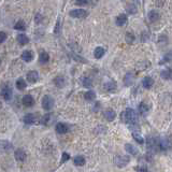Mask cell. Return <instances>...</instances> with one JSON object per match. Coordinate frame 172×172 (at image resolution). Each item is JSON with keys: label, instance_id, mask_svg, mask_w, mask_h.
<instances>
[{"label": "cell", "instance_id": "28", "mask_svg": "<svg viewBox=\"0 0 172 172\" xmlns=\"http://www.w3.org/2000/svg\"><path fill=\"white\" fill-rule=\"evenodd\" d=\"M65 83H66V81H65V78L64 76H57L56 79H55V84L58 86V87H64L65 86Z\"/></svg>", "mask_w": 172, "mask_h": 172}, {"label": "cell", "instance_id": "39", "mask_svg": "<svg viewBox=\"0 0 172 172\" xmlns=\"http://www.w3.org/2000/svg\"><path fill=\"white\" fill-rule=\"evenodd\" d=\"M75 4H76V6H87L88 3V1H86V0H81V1H75Z\"/></svg>", "mask_w": 172, "mask_h": 172}, {"label": "cell", "instance_id": "43", "mask_svg": "<svg viewBox=\"0 0 172 172\" xmlns=\"http://www.w3.org/2000/svg\"><path fill=\"white\" fill-rule=\"evenodd\" d=\"M0 64H1V59H0Z\"/></svg>", "mask_w": 172, "mask_h": 172}, {"label": "cell", "instance_id": "25", "mask_svg": "<svg viewBox=\"0 0 172 172\" xmlns=\"http://www.w3.org/2000/svg\"><path fill=\"white\" fill-rule=\"evenodd\" d=\"M126 10H127V12L130 13V14H135V13H137L138 8H137V6H136L135 3H130V4H127Z\"/></svg>", "mask_w": 172, "mask_h": 172}, {"label": "cell", "instance_id": "35", "mask_svg": "<svg viewBox=\"0 0 172 172\" xmlns=\"http://www.w3.org/2000/svg\"><path fill=\"white\" fill-rule=\"evenodd\" d=\"M50 118H51V114H46V115H44L43 117H42V121H41V123H42V124H44V125H47V124H49V122H50Z\"/></svg>", "mask_w": 172, "mask_h": 172}, {"label": "cell", "instance_id": "10", "mask_svg": "<svg viewBox=\"0 0 172 172\" xmlns=\"http://www.w3.org/2000/svg\"><path fill=\"white\" fill-rule=\"evenodd\" d=\"M39 79V73L37 71H29L27 73V81L30 83H36Z\"/></svg>", "mask_w": 172, "mask_h": 172}, {"label": "cell", "instance_id": "40", "mask_svg": "<svg viewBox=\"0 0 172 172\" xmlns=\"http://www.w3.org/2000/svg\"><path fill=\"white\" fill-rule=\"evenodd\" d=\"M59 26H60V21L58 19L56 24V29H55V34H58V32H59Z\"/></svg>", "mask_w": 172, "mask_h": 172}, {"label": "cell", "instance_id": "36", "mask_svg": "<svg viewBox=\"0 0 172 172\" xmlns=\"http://www.w3.org/2000/svg\"><path fill=\"white\" fill-rule=\"evenodd\" d=\"M170 58H171V54H170V53L167 54L166 56H165L163 58V60H161V61H160V65H163V63H169V61H170Z\"/></svg>", "mask_w": 172, "mask_h": 172}, {"label": "cell", "instance_id": "9", "mask_svg": "<svg viewBox=\"0 0 172 172\" xmlns=\"http://www.w3.org/2000/svg\"><path fill=\"white\" fill-rule=\"evenodd\" d=\"M23 104L25 106H32L34 104V99L32 98L31 95H25L24 97H23V100H22Z\"/></svg>", "mask_w": 172, "mask_h": 172}, {"label": "cell", "instance_id": "21", "mask_svg": "<svg viewBox=\"0 0 172 172\" xmlns=\"http://www.w3.org/2000/svg\"><path fill=\"white\" fill-rule=\"evenodd\" d=\"M17 41H19L22 45H24V44H27L29 42V38L24 34H19V36H17Z\"/></svg>", "mask_w": 172, "mask_h": 172}, {"label": "cell", "instance_id": "31", "mask_svg": "<svg viewBox=\"0 0 172 172\" xmlns=\"http://www.w3.org/2000/svg\"><path fill=\"white\" fill-rule=\"evenodd\" d=\"M125 40L127 43H132V42L136 40L135 34H132V32H127V34H126V37H125Z\"/></svg>", "mask_w": 172, "mask_h": 172}, {"label": "cell", "instance_id": "29", "mask_svg": "<svg viewBox=\"0 0 172 172\" xmlns=\"http://www.w3.org/2000/svg\"><path fill=\"white\" fill-rule=\"evenodd\" d=\"M14 28H15L16 30H21V31H24V30L26 29L25 23L23 22V21H19V22H17L15 24V25H14Z\"/></svg>", "mask_w": 172, "mask_h": 172}, {"label": "cell", "instance_id": "32", "mask_svg": "<svg viewBox=\"0 0 172 172\" xmlns=\"http://www.w3.org/2000/svg\"><path fill=\"white\" fill-rule=\"evenodd\" d=\"M132 137H133V139H135V140L137 141L139 144H143L144 143L143 138L141 137L140 133H138V132H132Z\"/></svg>", "mask_w": 172, "mask_h": 172}, {"label": "cell", "instance_id": "11", "mask_svg": "<svg viewBox=\"0 0 172 172\" xmlns=\"http://www.w3.org/2000/svg\"><path fill=\"white\" fill-rule=\"evenodd\" d=\"M14 157L17 161H24L26 159V153L23 150H16L15 153H14Z\"/></svg>", "mask_w": 172, "mask_h": 172}, {"label": "cell", "instance_id": "41", "mask_svg": "<svg viewBox=\"0 0 172 172\" xmlns=\"http://www.w3.org/2000/svg\"><path fill=\"white\" fill-rule=\"evenodd\" d=\"M36 23H38V24H39V23L41 22V19H42V16L40 15V14H37V16H36Z\"/></svg>", "mask_w": 172, "mask_h": 172}, {"label": "cell", "instance_id": "38", "mask_svg": "<svg viewBox=\"0 0 172 172\" xmlns=\"http://www.w3.org/2000/svg\"><path fill=\"white\" fill-rule=\"evenodd\" d=\"M6 40V34L3 31H0V43H2Z\"/></svg>", "mask_w": 172, "mask_h": 172}, {"label": "cell", "instance_id": "4", "mask_svg": "<svg viewBox=\"0 0 172 172\" xmlns=\"http://www.w3.org/2000/svg\"><path fill=\"white\" fill-rule=\"evenodd\" d=\"M70 16L74 17V19H83V17H86L87 16V11H85L84 9H75L70 11Z\"/></svg>", "mask_w": 172, "mask_h": 172}, {"label": "cell", "instance_id": "34", "mask_svg": "<svg viewBox=\"0 0 172 172\" xmlns=\"http://www.w3.org/2000/svg\"><path fill=\"white\" fill-rule=\"evenodd\" d=\"M91 80L89 78H85L84 80H83V85H84L85 87H91Z\"/></svg>", "mask_w": 172, "mask_h": 172}, {"label": "cell", "instance_id": "20", "mask_svg": "<svg viewBox=\"0 0 172 172\" xmlns=\"http://www.w3.org/2000/svg\"><path fill=\"white\" fill-rule=\"evenodd\" d=\"M34 122H36V116L31 113H28L24 116V123L26 124H34Z\"/></svg>", "mask_w": 172, "mask_h": 172}, {"label": "cell", "instance_id": "23", "mask_svg": "<svg viewBox=\"0 0 172 172\" xmlns=\"http://www.w3.org/2000/svg\"><path fill=\"white\" fill-rule=\"evenodd\" d=\"M39 60H40L41 64H46L49 60H50V56L46 52H41L40 56H39Z\"/></svg>", "mask_w": 172, "mask_h": 172}, {"label": "cell", "instance_id": "8", "mask_svg": "<svg viewBox=\"0 0 172 172\" xmlns=\"http://www.w3.org/2000/svg\"><path fill=\"white\" fill-rule=\"evenodd\" d=\"M34 52L30 50H27V51H24L22 54V59L27 61V63H30L32 59H34Z\"/></svg>", "mask_w": 172, "mask_h": 172}, {"label": "cell", "instance_id": "2", "mask_svg": "<svg viewBox=\"0 0 172 172\" xmlns=\"http://www.w3.org/2000/svg\"><path fill=\"white\" fill-rule=\"evenodd\" d=\"M129 160H130V157L128 155H117L115 157V159H114V163H115V165L117 167L123 168V167H125L129 163Z\"/></svg>", "mask_w": 172, "mask_h": 172}, {"label": "cell", "instance_id": "1", "mask_svg": "<svg viewBox=\"0 0 172 172\" xmlns=\"http://www.w3.org/2000/svg\"><path fill=\"white\" fill-rule=\"evenodd\" d=\"M121 118L130 126L137 125V114L132 109H126V111H124V113L121 115Z\"/></svg>", "mask_w": 172, "mask_h": 172}, {"label": "cell", "instance_id": "33", "mask_svg": "<svg viewBox=\"0 0 172 172\" xmlns=\"http://www.w3.org/2000/svg\"><path fill=\"white\" fill-rule=\"evenodd\" d=\"M69 159H70V155L65 152V153H63V155H61V160H60V163H66V161H68Z\"/></svg>", "mask_w": 172, "mask_h": 172}, {"label": "cell", "instance_id": "3", "mask_svg": "<svg viewBox=\"0 0 172 172\" xmlns=\"http://www.w3.org/2000/svg\"><path fill=\"white\" fill-rule=\"evenodd\" d=\"M53 106H54V100L51 96L46 95V96H44V97L42 98V108H43L44 110L50 111V110L53 108Z\"/></svg>", "mask_w": 172, "mask_h": 172}, {"label": "cell", "instance_id": "12", "mask_svg": "<svg viewBox=\"0 0 172 172\" xmlns=\"http://www.w3.org/2000/svg\"><path fill=\"white\" fill-rule=\"evenodd\" d=\"M116 87H117V86H116V82L115 81H109L103 85V88H104V91H115Z\"/></svg>", "mask_w": 172, "mask_h": 172}, {"label": "cell", "instance_id": "17", "mask_svg": "<svg viewBox=\"0 0 172 172\" xmlns=\"http://www.w3.org/2000/svg\"><path fill=\"white\" fill-rule=\"evenodd\" d=\"M148 19H150V22H152V23L157 22V21L159 19V13L156 12L155 10L151 11V12L148 13Z\"/></svg>", "mask_w": 172, "mask_h": 172}, {"label": "cell", "instance_id": "6", "mask_svg": "<svg viewBox=\"0 0 172 172\" xmlns=\"http://www.w3.org/2000/svg\"><path fill=\"white\" fill-rule=\"evenodd\" d=\"M56 129V132L57 133H59V135H65L67 132L69 131V126L65 123H58L55 127Z\"/></svg>", "mask_w": 172, "mask_h": 172}, {"label": "cell", "instance_id": "22", "mask_svg": "<svg viewBox=\"0 0 172 172\" xmlns=\"http://www.w3.org/2000/svg\"><path fill=\"white\" fill-rule=\"evenodd\" d=\"M148 110H150V108H148V106H147L146 103L145 102H141L140 103V106H139V111H140V113L142 114V115L147 114Z\"/></svg>", "mask_w": 172, "mask_h": 172}, {"label": "cell", "instance_id": "26", "mask_svg": "<svg viewBox=\"0 0 172 172\" xmlns=\"http://www.w3.org/2000/svg\"><path fill=\"white\" fill-rule=\"evenodd\" d=\"M26 86H27V84H26V82L24 81L23 79H19V80L16 81V87H17V89H19V91L25 89Z\"/></svg>", "mask_w": 172, "mask_h": 172}, {"label": "cell", "instance_id": "16", "mask_svg": "<svg viewBox=\"0 0 172 172\" xmlns=\"http://www.w3.org/2000/svg\"><path fill=\"white\" fill-rule=\"evenodd\" d=\"M104 116H106V118L108 119V121H113V119L115 118L116 117V113H115V111L114 110H112V109H108L104 112Z\"/></svg>", "mask_w": 172, "mask_h": 172}, {"label": "cell", "instance_id": "14", "mask_svg": "<svg viewBox=\"0 0 172 172\" xmlns=\"http://www.w3.org/2000/svg\"><path fill=\"white\" fill-rule=\"evenodd\" d=\"M142 85L144 86V88L150 89V88L154 85V80L151 78V76H146V78L143 79V81H142Z\"/></svg>", "mask_w": 172, "mask_h": 172}, {"label": "cell", "instance_id": "7", "mask_svg": "<svg viewBox=\"0 0 172 172\" xmlns=\"http://www.w3.org/2000/svg\"><path fill=\"white\" fill-rule=\"evenodd\" d=\"M157 146H159L160 151H167L170 147V142L167 138H161L159 142L157 143Z\"/></svg>", "mask_w": 172, "mask_h": 172}, {"label": "cell", "instance_id": "30", "mask_svg": "<svg viewBox=\"0 0 172 172\" xmlns=\"http://www.w3.org/2000/svg\"><path fill=\"white\" fill-rule=\"evenodd\" d=\"M84 98L86 99V100L91 101V100H94L95 98H96V94H95V93L93 91H86V93L84 94Z\"/></svg>", "mask_w": 172, "mask_h": 172}, {"label": "cell", "instance_id": "18", "mask_svg": "<svg viewBox=\"0 0 172 172\" xmlns=\"http://www.w3.org/2000/svg\"><path fill=\"white\" fill-rule=\"evenodd\" d=\"M104 53H106V50L103 49V47H96L94 51V56L97 58V59H100L101 57L104 55Z\"/></svg>", "mask_w": 172, "mask_h": 172}, {"label": "cell", "instance_id": "27", "mask_svg": "<svg viewBox=\"0 0 172 172\" xmlns=\"http://www.w3.org/2000/svg\"><path fill=\"white\" fill-rule=\"evenodd\" d=\"M160 75H161V78L165 79V80H170V79H171V69L168 68V69H166V70L161 71Z\"/></svg>", "mask_w": 172, "mask_h": 172}, {"label": "cell", "instance_id": "42", "mask_svg": "<svg viewBox=\"0 0 172 172\" xmlns=\"http://www.w3.org/2000/svg\"><path fill=\"white\" fill-rule=\"evenodd\" d=\"M138 172H148V171H147L146 168H144V167H142V168H139Z\"/></svg>", "mask_w": 172, "mask_h": 172}, {"label": "cell", "instance_id": "15", "mask_svg": "<svg viewBox=\"0 0 172 172\" xmlns=\"http://www.w3.org/2000/svg\"><path fill=\"white\" fill-rule=\"evenodd\" d=\"M125 150L127 153L131 154V155H138V153H139V151H138V148L135 146V145H132V144H126L125 145Z\"/></svg>", "mask_w": 172, "mask_h": 172}, {"label": "cell", "instance_id": "13", "mask_svg": "<svg viewBox=\"0 0 172 172\" xmlns=\"http://www.w3.org/2000/svg\"><path fill=\"white\" fill-rule=\"evenodd\" d=\"M127 21H128V17H127V15H125V14H121V15H118L117 17H116V25L117 26H124L127 23Z\"/></svg>", "mask_w": 172, "mask_h": 172}, {"label": "cell", "instance_id": "37", "mask_svg": "<svg viewBox=\"0 0 172 172\" xmlns=\"http://www.w3.org/2000/svg\"><path fill=\"white\" fill-rule=\"evenodd\" d=\"M138 66H139V67L142 66L140 69H139V70H144L145 68H147V66H150V63H148V61H143L142 64H139Z\"/></svg>", "mask_w": 172, "mask_h": 172}, {"label": "cell", "instance_id": "19", "mask_svg": "<svg viewBox=\"0 0 172 172\" xmlns=\"http://www.w3.org/2000/svg\"><path fill=\"white\" fill-rule=\"evenodd\" d=\"M73 163H74L75 166H84L85 163H86V160L83 156L81 155H79V156H75L74 159H73Z\"/></svg>", "mask_w": 172, "mask_h": 172}, {"label": "cell", "instance_id": "24", "mask_svg": "<svg viewBox=\"0 0 172 172\" xmlns=\"http://www.w3.org/2000/svg\"><path fill=\"white\" fill-rule=\"evenodd\" d=\"M132 82H133V75H132V73H127V74L125 75V78H124V83H125L127 86H129V85L132 84Z\"/></svg>", "mask_w": 172, "mask_h": 172}, {"label": "cell", "instance_id": "5", "mask_svg": "<svg viewBox=\"0 0 172 172\" xmlns=\"http://www.w3.org/2000/svg\"><path fill=\"white\" fill-rule=\"evenodd\" d=\"M12 88L10 87V86H8V85H4V87L1 89V96L3 97V99L4 100H10L11 98H12Z\"/></svg>", "mask_w": 172, "mask_h": 172}]
</instances>
